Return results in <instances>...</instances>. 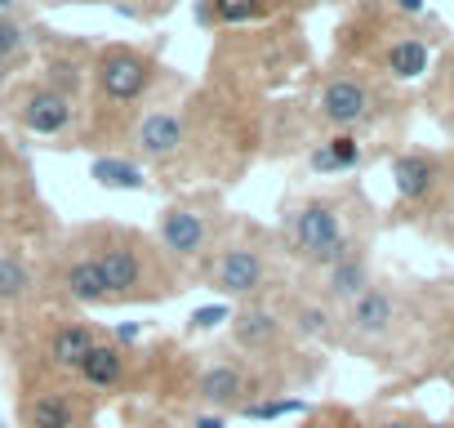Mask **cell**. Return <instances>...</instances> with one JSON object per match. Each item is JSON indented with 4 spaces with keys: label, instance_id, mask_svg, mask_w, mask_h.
Returning a JSON list of instances; mask_svg holds the SVG:
<instances>
[{
    "label": "cell",
    "instance_id": "1",
    "mask_svg": "<svg viewBox=\"0 0 454 428\" xmlns=\"http://www.w3.org/2000/svg\"><path fill=\"white\" fill-rule=\"evenodd\" d=\"M290 246H294V255H299L303 264L325 268V273H330L334 264H343L348 255L365 250V246L343 228V210H339L334 201H308V205L294 214Z\"/></svg>",
    "mask_w": 454,
    "mask_h": 428
},
{
    "label": "cell",
    "instance_id": "2",
    "mask_svg": "<svg viewBox=\"0 0 454 428\" xmlns=\"http://www.w3.org/2000/svg\"><path fill=\"white\" fill-rule=\"evenodd\" d=\"M94 264H98V273H103L112 299H134V295H143V286H147V277H152V264H147V255H143V246H138L134 237H112V242H103V246L94 250Z\"/></svg>",
    "mask_w": 454,
    "mask_h": 428
},
{
    "label": "cell",
    "instance_id": "3",
    "mask_svg": "<svg viewBox=\"0 0 454 428\" xmlns=\"http://www.w3.org/2000/svg\"><path fill=\"white\" fill-rule=\"evenodd\" d=\"M147 85H152V63H147L143 54L116 45V50H107V54L98 59V90H103L107 99L134 103V99L147 94Z\"/></svg>",
    "mask_w": 454,
    "mask_h": 428
},
{
    "label": "cell",
    "instance_id": "4",
    "mask_svg": "<svg viewBox=\"0 0 454 428\" xmlns=\"http://www.w3.org/2000/svg\"><path fill=\"white\" fill-rule=\"evenodd\" d=\"M392 183L401 205H423L436 196V187H445V161L436 152H401L392 161Z\"/></svg>",
    "mask_w": 454,
    "mask_h": 428
},
{
    "label": "cell",
    "instance_id": "5",
    "mask_svg": "<svg viewBox=\"0 0 454 428\" xmlns=\"http://www.w3.org/2000/svg\"><path fill=\"white\" fill-rule=\"evenodd\" d=\"M160 246L174 259H200L209 246V214L200 205H169L160 214Z\"/></svg>",
    "mask_w": 454,
    "mask_h": 428
},
{
    "label": "cell",
    "instance_id": "6",
    "mask_svg": "<svg viewBox=\"0 0 454 428\" xmlns=\"http://www.w3.org/2000/svg\"><path fill=\"white\" fill-rule=\"evenodd\" d=\"M263 277H268L263 255L250 250V246H232V250L218 255V264H214V273H209V286H214L218 295H250V290L263 286Z\"/></svg>",
    "mask_w": 454,
    "mask_h": 428
},
{
    "label": "cell",
    "instance_id": "7",
    "mask_svg": "<svg viewBox=\"0 0 454 428\" xmlns=\"http://www.w3.org/2000/svg\"><path fill=\"white\" fill-rule=\"evenodd\" d=\"M370 85L356 81V76H334L325 90H321V121L334 125V130H352L370 116Z\"/></svg>",
    "mask_w": 454,
    "mask_h": 428
},
{
    "label": "cell",
    "instance_id": "8",
    "mask_svg": "<svg viewBox=\"0 0 454 428\" xmlns=\"http://www.w3.org/2000/svg\"><path fill=\"white\" fill-rule=\"evenodd\" d=\"M396 326V295L383 286H370L361 299L348 304V330L356 339H383Z\"/></svg>",
    "mask_w": 454,
    "mask_h": 428
},
{
    "label": "cell",
    "instance_id": "9",
    "mask_svg": "<svg viewBox=\"0 0 454 428\" xmlns=\"http://www.w3.org/2000/svg\"><path fill=\"white\" fill-rule=\"evenodd\" d=\"M81 401L63 388H41L23 401V424L27 428H81Z\"/></svg>",
    "mask_w": 454,
    "mask_h": 428
},
{
    "label": "cell",
    "instance_id": "10",
    "mask_svg": "<svg viewBox=\"0 0 454 428\" xmlns=\"http://www.w3.org/2000/svg\"><path fill=\"white\" fill-rule=\"evenodd\" d=\"M196 392H200V401H209V406H218V410H246L250 384H246V370H241V366L218 361V366H209V370L200 375Z\"/></svg>",
    "mask_w": 454,
    "mask_h": 428
},
{
    "label": "cell",
    "instance_id": "11",
    "mask_svg": "<svg viewBox=\"0 0 454 428\" xmlns=\"http://www.w3.org/2000/svg\"><path fill=\"white\" fill-rule=\"evenodd\" d=\"M72 121V99L50 90V85H36L27 99H23V125L36 130V134H59L63 125Z\"/></svg>",
    "mask_w": 454,
    "mask_h": 428
},
{
    "label": "cell",
    "instance_id": "12",
    "mask_svg": "<svg viewBox=\"0 0 454 428\" xmlns=\"http://www.w3.org/2000/svg\"><path fill=\"white\" fill-rule=\"evenodd\" d=\"M63 295L76 299V304H85V308H98V304L112 299V290H107V281H103L94 255H81V259H72V264L63 268Z\"/></svg>",
    "mask_w": 454,
    "mask_h": 428
},
{
    "label": "cell",
    "instance_id": "13",
    "mask_svg": "<svg viewBox=\"0 0 454 428\" xmlns=\"http://www.w3.org/2000/svg\"><path fill=\"white\" fill-rule=\"evenodd\" d=\"M178 143H183V121H178L174 112H152V116H143V125H138V152H143L147 161L174 156Z\"/></svg>",
    "mask_w": 454,
    "mask_h": 428
},
{
    "label": "cell",
    "instance_id": "14",
    "mask_svg": "<svg viewBox=\"0 0 454 428\" xmlns=\"http://www.w3.org/2000/svg\"><path fill=\"white\" fill-rule=\"evenodd\" d=\"M370 286H374V277H370V255H365V250L348 255L343 264H334V268L325 273V295H330V299H339V304L361 299Z\"/></svg>",
    "mask_w": 454,
    "mask_h": 428
},
{
    "label": "cell",
    "instance_id": "15",
    "mask_svg": "<svg viewBox=\"0 0 454 428\" xmlns=\"http://www.w3.org/2000/svg\"><path fill=\"white\" fill-rule=\"evenodd\" d=\"M94 330L90 326H81V321H67V326H59L54 330V339H50V357L59 361V366H67V370H81V361L94 353Z\"/></svg>",
    "mask_w": 454,
    "mask_h": 428
},
{
    "label": "cell",
    "instance_id": "16",
    "mask_svg": "<svg viewBox=\"0 0 454 428\" xmlns=\"http://www.w3.org/2000/svg\"><path fill=\"white\" fill-rule=\"evenodd\" d=\"M76 375H81L90 388H116L121 375H125V353H121L116 344H94V353L81 361Z\"/></svg>",
    "mask_w": 454,
    "mask_h": 428
},
{
    "label": "cell",
    "instance_id": "17",
    "mask_svg": "<svg viewBox=\"0 0 454 428\" xmlns=\"http://www.w3.org/2000/svg\"><path fill=\"white\" fill-rule=\"evenodd\" d=\"M383 67L396 76V81H419L427 72V45L419 36H396L383 54Z\"/></svg>",
    "mask_w": 454,
    "mask_h": 428
},
{
    "label": "cell",
    "instance_id": "18",
    "mask_svg": "<svg viewBox=\"0 0 454 428\" xmlns=\"http://www.w3.org/2000/svg\"><path fill=\"white\" fill-rule=\"evenodd\" d=\"M361 143H356V134H334V139H325L317 152H312V170L317 174H343V170H356L361 165Z\"/></svg>",
    "mask_w": 454,
    "mask_h": 428
},
{
    "label": "cell",
    "instance_id": "19",
    "mask_svg": "<svg viewBox=\"0 0 454 428\" xmlns=\"http://www.w3.org/2000/svg\"><path fill=\"white\" fill-rule=\"evenodd\" d=\"M277 330H281V321H277L272 313H263V308H254V313H241V317L232 321V335H237V344H241V348H250V353H263V348L277 339Z\"/></svg>",
    "mask_w": 454,
    "mask_h": 428
},
{
    "label": "cell",
    "instance_id": "20",
    "mask_svg": "<svg viewBox=\"0 0 454 428\" xmlns=\"http://www.w3.org/2000/svg\"><path fill=\"white\" fill-rule=\"evenodd\" d=\"M94 183H98V187L134 192V187H143V170H138V165H129V161L107 156V161H94Z\"/></svg>",
    "mask_w": 454,
    "mask_h": 428
},
{
    "label": "cell",
    "instance_id": "21",
    "mask_svg": "<svg viewBox=\"0 0 454 428\" xmlns=\"http://www.w3.org/2000/svg\"><path fill=\"white\" fill-rule=\"evenodd\" d=\"M27 286H32L27 264H23L19 255H0V304H10V299L27 295Z\"/></svg>",
    "mask_w": 454,
    "mask_h": 428
},
{
    "label": "cell",
    "instance_id": "22",
    "mask_svg": "<svg viewBox=\"0 0 454 428\" xmlns=\"http://www.w3.org/2000/svg\"><path fill=\"white\" fill-rule=\"evenodd\" d=\"M23 45H27L23 28H19V23H14L10 14H0V63L19 59V54H23Z\"/></svg>",
    "mask_w": 454,
    "mask_h": 428
},
{
    "label": "cell",
    "instance_id": "23",
    "mask_svg": "<svg viewBox=\"0 0 454 428\" xmlns=\"http://www.w3.org/2000/svg\"><path fill=\"white\" fill-rule=\"evenodd\" d=\"M254 0H214V14L223 19V23H246V19H254Z\"/></svg>",
    "mask_w": 454,
    "mask_h": 428
},
{
    "label": "cell",
    "instance_id": "24",
    "mask_svg": "<svg viewBox=\"0 0 454 428\" xmlns=\"http://www.w3.org/2000/svg\"><path fill=\"white\" fill-rule=\"evenodd\" d=\"M423 424H427V419L414 415V410H383V415L370 419V428H423Z\"/></svg>",
    "mask_w": 454,
    "mask_h": 428
},
{
    "label": "cell",
    "instance_id": "25",
    "mask_svg": "<svg viewBox=\"0 0 454 428\" xmlns=\"http://www.w3.org/2000/svg\"><path fill=\"white\" fill-rule=\"evenodd\" d=\"M286 410H303V401L277 397V401H263V406H246V415H254V419H272V415H286Z\"/></svg>",
    "mask_w": 454,
    "mask_h": 428
},
{
    "label": "cell",
    "instance_id": "26",
    "mask_svg": "<svg viewBox=\"0 0 454 428\" xmlns=\"http://www.w3.org/2000/svg\"><path fill=\"white\" fill-rule=\"evenodd\" d=\"M299 330L303 335H325L330 330V313L325 308H303L299 313Z\"/></svg>",
    "mask_w": 454,
    "mask_h": 428
},
{
    "label": "cell",
    "instance_id": "27",
    "mask_svg": "<svg viewBox=\"0 0 454 428\" xmlns=\"http://www.w3.org/2000/svg\"><path fill=\"white\" fill-rule=\"evenodd\" d=\"M223 317H227L223 304H214V308H196V313H192V326H196V330H209V326H218Z\"/></svg>",
    "mask_w": 454,
    "mask_h": 428
},
{
    "label": "cell",
    "instance_id": "28",
    "mask_svg": "<svg viewBox=\"0 0 454 428\" xmlns=\"http://www.w3.org/2000/svg\"><path fill=\"white\" fill-rule=\"evenodd\" d=\"M303 428H356L348 415H334V410H325V415H312Z\"/></svg>",
    "mask_w": 454,
    "mask_h": 428
},
{
    "label": "cell",
    "instance_id": "29",
    "mask_svg": "<svg viewBox=\"0 0 454 428\" xmlns=\"http://www.w3.org/2000/svg\"><path fill=\"white\" fill-rule=\"evenodd\" d=\"M401 14H423V0H396Z\"/></svg>",
    "mask_w": 454,
    "mask_h": 428
},
{
    "label": "cell",
    "instance_id": "30",
    "mask_svg": "<svg viewBox=\"0 0 454 428\" xmlns=\"http://www.w3.org/2000/svg\"><path fill=\"white\" fill-rule=\"evenodd\" d=\"M445 187H450V196H454V156L445 161Z\"/></svg>",
    "mask_w": 454,
    "mask_h": 428
},
{
    "label": "cell",
    "instance_id": "31",
    "mask_svg": "<svg viewBox=\"0 0 454 428\" xmlns=\"http://www.w3.org/2000/svg\"><path fill=\"white\" fill-rule=\"evenodd\" d=\"M423 428H454V424H450V419H427Z\"/></svg>",
    "mask_w": 454,
    "mask_h": 428
},
{
    "label": "cell",
    "instance_id": "32",
    "mask_svg": "<svg viewBox=\"0 0 454 428\" xmlns=\"http://www.w3.org/2000/svg\"><path fill=\"white\" fill-rule=\"evenodd\" d=\"M14 5H19V0H0V14H10Z\"/></svg>",
    "mask_w": 454,
    "mask_h": 428
},
{
    "label": "cell",
    "instance_id": "33",
    "mask_svg": "<svg viewBox=\"0 0 454 428\" xmlns=\"http://www.w3.org/2000/svg\"><path fill=\"white\" fill-rule=\"evenodd\" d=\"M138 5H156V0H138Z\"/></svg>",
    "mask_w": 454,
    "mask_h": 428
},
{
    "label": "cell",
    "instance_id": "34",
    "mask_svg": "<svg viewBox=\"0 0 454 428\" xmlns=\"http://www.w3.org/2000/svg\"><path fill=\"white\" fill-rule=\"evenodd\" d=\"M450 76H454V59H450Z\"/></svg>",
    "mask_w": 454,
    "mask_h": 428
},
{
    "label": "cell",
    "instance_id": "35",
    "mask_svg": "<svg viewBox=\"0 0 454 428\" xmlns=\"http://www.w3.org/2000/svg\"><path fill=\"white\" fill-rule=\"evenodd\" d=\"M450 357H454V344H450Z\"/></svg>",
    "mask_w": 454,
    "mask_h": 428
}]
</instances>
